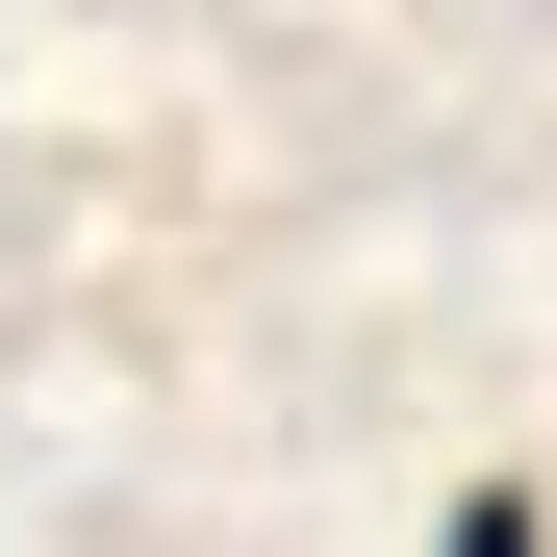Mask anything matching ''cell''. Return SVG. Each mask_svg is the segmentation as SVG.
I'll return each mask as SVG.
<instances>
[{
  "mask_svg": "<svg viewBox=\"0 0 557 557\" xmlns=\"http://www.w3.org/2000/svg\"><path fill=\"white\" fill-rule=\"evenodd\" d=\"M456 557H532V482H482V507H456Z\"/></svg>",
  "mask_w": 557,
  "mask_h": 557,
  "instance_id": "cell-1",
  "label": "cell"
}]
</instances>
